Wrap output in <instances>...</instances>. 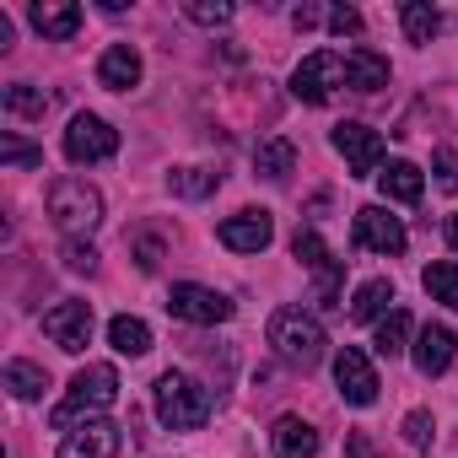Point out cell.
Masks as SVG:
<instances>
[{"label": "cell", "instance_id": "1", "mask_svg": "<svg viewBox=\"0 0 458 458\" xmlns=\"http://www.w3.org/2000/svg\"><path fill=\"white\" fill-rule=\"evenodd\" d=\"M270 345H276L281 361H292V367L308 372V367L324 361L329 335H324V324H318L313 313H302V308H276V313H270Z\"/></svg>", "mask_w": 458, "mask_h": 458}, {"label": "cell", "instance_id": "2", "mask_svg": "<svg viewBox=\"0 0 458 458\" xmlns=\"http://www.w3.org/2000/svg\"><path fill=\"white\" fill-rule=\"evenodd\" d=\"M114 399H119V372H114L108 361H92V367H81V372L71 377V394L55 404L49 426H55V431H65V426H76L81 415H87V420H98V410H108Z\"/></svg>", "mask_w": 458, "mask_h": 458}, {"label": "cell", "instance_id": "3", "mask_svg": "<svg viewBox=\"0 0 458 458\" xmlns=\"http://www.w3.org/2000/svg\"><path fill=\"white\" fill-rule=\"evenodd\" d=\"M151 399H157V420L167 431H199L210 420V388L194 383L189 372H162Z\"/></svg>", "mask_w": 458, "mask_h": 458}, {"label": "cell", "instance_id": "4", "mask_svg": "<svg viewBox=\"0 0 458 458\" xmlns=\"http://www.w3.org/2000/svg\"><path fill=\"white\" fill-rule=\"evenodd\" d=\"M49 221L60 226V233H92V226L103 221V194L87 183V178H55L49 183Z\"/></svg>", "mask_w": 458, "mask_h": 458}, {"label": "cell", "instance_id": "5", "mask_svg": "<svg viewBox=\"0 0 458 458\" xmlns=\"http://www.w3.org/2000/svg\"><path fill=\"white\" fill-rule=\"evenodd\" d=\"M292 254L302 259V270L313 276V302L318 308H340V286H345V259L329 254V243L313 233V226H297Z\"/></svg>", "mask_w": 458, "mask_h": 458}, {"label": "cell", "instance_id": "6", "mask_svg": "<svg viewBox=\"0 0 458 458\" xmlns=\"http://www.w3.org/2000/svg\"><path fill=\"white\" fill-rule=\"evenodd\" d=\"M340 87H351V81H345V60L329 55V49L308 55V60L292 71V98H297V103H313V108H318V103H329Z\"/></svg>", "mask_w": 458, "mask_h": 458}, {"label": "cell", "instance_id": "7", "mask_svg": "<svg viewBox=\"0 0 458 458\" xmlns=\"http://www.w3.org/2000/svg\"><path fill=\"white\" fill-rule=\"evenodd\" d=\"M114 151H119V130H114L108 119H98V114H76V119H71V130H65V157H71L76 167L108 162Z\"/></svg>", "mask_w": 458, "mask_h": 458}, {"label": "cell", "instance_id": "8", "mask_svg": "<svg viewBox=\"0 0 458 458\" xmlns=\"http://www.w3.org/2000/svg\"><path fill=\"white\" fill-rule=\"evenodd\" d=\"M356 249H367V254H383V259H394V254H404V226H399V216H388L383 205H361L356 210Z\"/></svg>", "mask_w": 458, "mask_h": 458}, {"label": "cell", "instance_id": "9", "mask_svg": "<svg viewBox=\"0 0 458 458\" xmlns=\"http://www.w3.org/2000/svg\"><path fill=\"white\" fill-rule=\"evenodd\" d=\"M167 313L183 318V324H226V318H233V302H226L221 292H210V286L183 281V286L167 292Z\"/></svg>", "mask_w": 458, "mask_h": 458}, {"label": "cell", "instance_id": "10", "mask_svg": "<svg viewBox=\"0 0 458 458\" xmlns=\"http://www.w3.org/2000/svg\"><path fill=\"white\" fill-rule=\"evenodd\" d=\"M92 324H98V318H92V302H60V308L44 313V335H49L60 351H71V356L92 345Z\"/></svg>", "mask_w": 458, "mask_h": 458}, {"label": "cell", "instance_id": "11", "mask_svg": "<svg viewBox=\"0 0 458 458\" xmlns=\"http://www.w3.org/2000/svg\"><path fill=\"white\" fill-rule=\"evenodd\" d=\"M335 151L345 157V167H351L356 178H372L377 162H383V135L351 119V124H335Z\"/></svg>", "mask_w": 458, "mask_h": 458}, {"label": "cell", "instance_id": "12", "mask_svg": "<svg viewBox=\"0 0 458 458\" xmlns=\"http://www.w3.org/2000/svg\"><path fill=\"white\" fill-rule=\"evenodd\" d=\"M335 383H340V399H345V404H361V410H367V404L377 399V388H383L377 372H372V361H367L356 345L335 351Z\"/></svg>", "mask_w": 458, "mask_h": 458}, {"label": "cell", "instance_id": "13", "mask_svg": "<svg viewBox=\"0 0 458 458\" xmlns=\"http://www.w3.org/2000/svg\"><path fill=\"white\" fill-rule=\"evenodd\" d=\"M216 238H221V249H233V254H259L276 238V221H270V210H238V216L221 221Z\"/></svg>", "mask_w": 458, "mask_h": 458}, {"label": "cell", "instance_id": "14", "mask_svg": "<svg viewBox=\"0 0 458 458\" xmlns=\"http://www.w3.org/2000/svg\"><path fill=\"white\" fill-rule=\"evenodd\" d=\"M410 356H415V367H420V377H442V372L453 367V356H458V335H453L447 324H426V329L415 335V345H410Z\"/></svg>", "mask_w": 458, "mask_h": 458}, {"label": "cell", "instance_id": "15", "mask_svg": "<svg viewBox=\"0 0 458 458\" xmlns=\"http://www.w3.org/2000/svg\"><path fill=\"white\" fill-rule=\"evenodd\" d=\"M114 453H119V426L114 420H81L60 442V458H114Z\"/></svg>", "mask_w": 458, "mask_h": 458}, {"label": "cell", "instance_id": "16", "mask_svg": "<svg viewBox=\"0 0 458 458\" xmlns=\"http://www.w3.org/2000/svg\"><path fill=\"white\" fill-rule=\"evenodd\" d=\"M98 87H108V92H130V87H140V55H135L130 44L103 49V60H98Z\"/></svg>", "mask_w": 458, "mask_h": 458}, {"label": "cell", "instance_id": "17", "mask_svg": "<svg viewBox=\"0 0 458 458\" xmlns=\"http://www.w3.org/2000/svg\"><path fill=\"white\" fill-rule=\"evenodd\" d=\"M28 17H33V28H38L44 38H55V44L76 38V28H81V6H71V0H38Z\"/></svg>", "mask_w": 458, "mask_h": 458}, {"label": "cell", "instance_id": "18", "mask_svg": "<svg viewBox=\"0 0 458 458\" xmlns=\"http://www.w3.org/2000/svg\"><path fill=\"white\" fill-rule=\"evenodd\" d=\"M270 442H276V458H318V431L302 415H281Z\"/></svg>", "mask_w": 458, "mask_h": 458}, {"label": "cell", "instance_id": "19", "mask_svg": "<svg viewBox=\"0 0 458 458\" xmlns=\"http://www.w3.org/2000/svg\"><path fill=\"white\" fill-rule=\"evenodd\" d=\"M345 81L356 92H377V87H388V60L377 49L356 44V49H345Z\"/></svg>", "mask_w": 458, "mask_h": 458}, {"label": "cell", "instance_id": "20", "mask_svg": "<svg viewBox=\"0 0 458 458\" xmlns=\"http://www.w3.org/2000/svg\"><path fill=\"white\" fill-rule=\"evenodd\" d=\"M254 167H259V178L281 183V178H292V167H297V146H292L286 135H270V140H259Z\"/></svg>", "mask_w": 458, "mask_h": 458}, {"label": "cell", "instance_id": "21", "mask_svg": "<svg viewBox=\"0 0 458 458\" xmlns=\"http://www.w3.org/2000/svg\"><path fill=\"white\" fill-rule=\"evenodd\" d=\"M377 183H383V194H388V199H399V205H415V199H420V189H426V178H420V167H415V162H388V167L377 173Z\"/></svg>", "mask_w": 458, "mask_h": 458}, {"label": "cell", "instance_id": "22", "mask_svg": "<svg viewBox=\"0 0 458 458\" xmlns=\"http://www.w3.org/2000/svg\"><path fill=\"white\" fill-rule=\"evenodd\" d=\"M108 345H114L119 356H146V351H151V324H146V318L119 313V318L108 324Z\"/></svg>", "mask_w": 458, "mask_h": 458}, {"label": "cell", "instance_id": "23", "mask_svg": "<svg viewBox=\"0 0 458 458\" xmlns=\"http://www.w3.org/2000/svg\"><path fill=\"white\" fill-rule=\"evenodd\" d=\"M388 302H394V281H383V276H377V281H367V286L351 297V318H356V324H372V318L394 313Z\"/></svg>", "mask_w": 458, "mask_h": 458}, {"label": "cell", "instance_id": "24", "mask_svg": "<svg viewBox=\"0 0 458 458\" xmlns=\"http://www.w3.org/2000/svg\"><path fill=\"white\" fill-rule=\"evenodd\" d=\"M399 22H404V38H410V44H431V38L442 33V17H437V6H426V0H404V6H399Z\"/></svg>", "mask_w": 458, "mask_h": 458}, {"label": "cell", "instance_id": "25", "mask_svg": "<svg viewBox=\"0 0 458 458\" xmlns=\"http://www.w3.org/2000/svg\"><path fill=\"white\" fill-rule=\"evenodd\" d=\"M420 286L431 292V302H442V308H458V265H453V259H437V265H426V270H420Z\"/></svg>", "mask_w": 458, "mask_h": 458}, {"label": "cell", "instance_id": "26", "mask_svg": "<svg viewBox=\"0 0 458 458\" xmlns=\"http://www.w3.org/2000/svg\"><path fill=\"white\" fill-rule=\"evenodd\" d=\"M173 194L178 199H205V194H216V183H221V173H210V167H173Z\"/></svg>", "mask_w": 458, "mask_h": 458}, {"label": "cell", "instance_id": "27", "mask_svg": "<svg viewBox=\"0 0 458 458\" xmlns=\"http://www.w3.org/2000/svg\"><path fill=\"white\" fill-rule=\"evenodd\" d=\"M6 388H12L17 399H38V394L49 388V372L33 367V361H6Z\"/></svg>", "mask_w": 458, "mask_h": 458}, {"label": "cell", "instance_id": "28", "mask_svg": "<svg viewBox=\"0 0 458 458\" xmlns=\"http://www.w3.org/2000/svg\"><path fill=\"white\" fill-rule=\"evenodd\" d=\"M404 340H410V313L394 308V313L377 324V340H372V345H377V356H399V351H410Z\"/></svg>", "mask_w": 458, "mask_h": 458}, {"label": "cell", "instance_id": "29", "mask_svg": "<svg viewBox=\"0 0 458 458\" xmlns=\"http://www.w3.org/2000/svg\"><path fill=\"white\" fill-rule=\"evenodd\" d=\"M6 108H12L17 119H44V108H49V98H44L38 87H28V81H17V87H6Z\"/></svg>", "mask_w": 458, "mask_h": 458}, {"label": "cell", "instance_id": "30", "mask_svg": "<svg viewBox=\"0 0 458 458\" xmlns=\"http://www.w3.org/2000/svg\"><path fill=\"white\" fill-rule=\"evenodd\" d=\"M183 17H189V22H199V28H226V22H233L238 12L226 6V0H189V6H183Z\"/></svg>", "mask_w": 458, "mask_h": 458}, {"label": "cell", "instance_id": "31", "mask_svg": "<svg viewBox=\"0 0 458 458\" xmlns=\"http://www.w3.org/2000/svg\"><path fill=\"white\" fill-rule=\"evenodd\" d=\"M0 162H6V167H38V162H44V151L6 130V135H0Z\"/></svg>", "mask_w": 458, "mask_h": 458}, {"label": "cell", "instance_id": "32", "mask_svg": "<svg viewBox=\"0 0 458 458\" xmlns=\"http://www.w3.org/2000/svg\"><path fill=\"white\" fill-rule=\"evenodd\" d=\"M60 259H65V270H98V249L92 243H81V238H65V249H60Z\"/></svg>", "mask_w": 458, "mask_h": 458}, {"label": "cell", "instance_id": "33", "mask_svg": "<svg viewBox=\"0 0 458 458\" xmlns=\"http://www.w3.org/2000/svg\"><path fill=\"white\" fill-rule=\"evenodd\" d=\"M431 167H437V183H442V194H458V151H453V146H437Z\"/></svg>", "mask_w": 458, "mask_h": 458}, {"label": "cell", "instance_id": "34", "mask_svg": "<svg viewBox=\"0 0 458 458\" xmlns=\"http://www.w3.org/2000/svg\"><path fill=\"white\" fill-rule=\"evenodd\" d=\"M431 431H437V426H431L426 410H410V415H404V442H410V447H431Z\"/></svg>", "mask_w": 458, "mask_h": 458}, {"label": "cell", "instance_id": "35", "mask_svg": "<svg viewBox=\"0 0 458 458\" xmlns=\"http://www.w3.org/2000/svg\"><path fill=\"white\" fill-rule=\"evenodd\" d=\"M329 33H335V38H356V33H361V12H356V6H335V12H329Z\"/></svg>", "mask_w": 458, "mask_h": 458}, {"label": "cell", "instance_id": "36", "mask_svg": "<svg viewBox=\"0 0 458 458\" xmlns=\"http://www.w3.org/2000/svg\"><path fill=\"white\" fill-rule=\"evenodd\" d=\"M135 265H140V270H157V265H162V243H157V238H140V243H135Z\"/></svg>", "mask_w": 458, "mask_h": 458}, {"label": "cell", "instance_id": "37", "mask_svg": "<svg viewBox=\"0 0 458 458\" xmlns=\"http://www.w3.org/2000/svg\"><path fill=\"white\" fill-rule=\"evenodd\" d=\"M318 22H324V12H318V6H297V12H292V28H297V33L318 28Z\"/></svg>", "mask_w": 458, "mask_h": 458}, {"label": "cell", "instance_id": "38", "mask_svg": "<svg viewBox=\"0 0 458 458\" xmlns=\"http://www.w3.org/2000/svg\"><path fill=\"white\" fill-rule=\"evenodd\" d=\"M442 233H447V249L458 254V216H447V226H442Z\"/></svg>", "mask_w": 458, "mask_h": 458}, {"label": "cell", "instance_id": "39", "mask_svg": "<svg viewBox=\"0 0 458 458\" xmlns=\"http://www.w3.org/2000/svg\"><path fill=\"white\" fill-rule=\"evenodd\" d=\"M351 458H372V447H367V437H351Z\"/></svg>", "mask_w": 458, "mask_h": 458}]
</instances>
